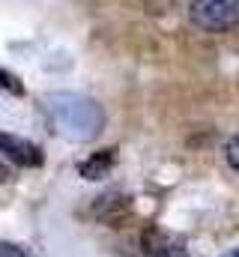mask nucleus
I'll list each match as a JSON object with an SVG mask.
<instances>
[{
    "instance_id": "obj_1",
    "label": "nucleus",
    "mask_w": 239,
    "mask_h": 257,
    "mask_svg": "<svg viewBox=\"0 0 239 257\" xmlns=\"http://www.w3.org/2000/svg\"><path fill=\"white\" fill-rule=\"evenodd\" d=\"M45 114H48L51 126L69 141H93L105 128L102 105L81 93H48Z\"/></svg>"
},
{
    "instance_id": "obj_2",
    "label": "nucleus",
    "mask_w": 239,
    "mask_h": 257,
    "mask_svg": "<svg viewBox=\"0 0 239 257\" xmlns=\"http://www.w3.org/2000/svg\"><path fill=\"white\" fill-rule=\"evenodd\" d=\"M188 18L197 30L230 33L239 27V0H188Z\"/></svg>"
},
{
    "instance_id": "obj_3",
    "label": "nucleus",
    "mask_w": 239,
    "mask_h": 257,
    "mask_svg": "<svg viewBox=\"0 0 239 257\" xmlns=\"http://www.w3.org/2000/svg\"><path fill=\"white\" fill-rule=\"evenodd\" d=\"M141 248L147 257H188L185 242L162 227H147L141 236Z\"/></svg>"
},
{
    "instance_id": "obj_4",
    "label": "nucleus",
    "mask_w": 239,
    "mask_h": 257,
    "mask_svg": "<svg viewBox=\"0 0 239 257\" xmlns=\"http://www.w3.org/2000/svg\"><path fill=\"white\" fill-rule=\"evenodd\" d=\"M0 153L15 162L18 168H39L42 165V150L36 144H30L27 138H18V135H3L0 132Z\"/></svg>"
},
{
    "instance_id": "obj_5",
    "label": "nucleus",
    "mask_w": 239,
    "mask_h": 257,
    "mask_svg": "<svg viewBox=\"0 0 239 257\" xmlns=\"http://www.w3.org/2000/svg\"><path fill=\"white\" fill-rule=\"evenodd\" d=\"M93 215L99 218V221H105V224H117L120 218H126L129 215V203H126V197L123 194H102V197H96V206H93Z\"/></svg>"
},
{
    "instance_id": "obj_6",
    "label": "nucleus",
    "mask_w": 239,
    "mask_h": 257,
    "mask_svg": "<svg viewBox=\"0 0 239 257\" xmlns=\"http://www.w3.org/2000/svg\"><path fill=\"white\" fill-rule=\"evenodd\" d=\"M114 162H117V150H99L87 162H81L78 171H81L84 180H102V177H108V171L114 168Z\"/></svg>"
},
{
    "instance_id": "obj_7",
    "label": "nucleus",
    "mask_w": 239,
    "mask_h": 257,
    "mask_svg": "<svg viewBox=\"0 0 239 257\" xmlns=\"http://www.w3.org/2000/svg\"><path fill=\"white\" fill-rule=\"evenodd\" d=\"M224 159H227L230 171H236L239 174V135H233V138L224 144Z\"/></svg>"
},
{
    "instance_id": "obj_8",
    "label": "nucleus",
    "mask_w": 239,
    "mask_h": 257,
    "mask_svg": "<svg viewBox=\"0 0 239 257\" xmlns=\"http://www.w3.org/2000/svg\"><path fill=\"white\" fill-rule=\"evenodd\" d=\"M0 257H33L24 245H15V242H3L0 239Z\"/></svg>"
},
{
    "instance_id": "obj_9",
    "label": "nucleus",
    "mask_w": 239,
    "mask_h": 257,
    "mask_svg": "<svg viewBox=\"0 0 239 257\" xmlns=\"http://www.w3.org/2000/svg\"><path fill=\"white\" fill-rule=\"evenodd\" d=\"M0 90H9V93H24V87L18 84V78H15V75H9V72H0Z\"/></svg>"
},
{
    "instance_id": "obj_10",
    "label": "nucleus",
    "mask_w": 239,
    "mask_h": 257,
    "mask_svg": "<svg viewBox=\"0 0 239 257\" xmlns=\"http://www.w3.org/2000/svg\"><path fill=\"white\" fill-rule=\"evenodd\" d=\"M3 180H6V168L0 165V183H3Z\"/></svg>"
},
{
    "instance_id": "obj_11",
    "label": "nucleus",
    "mask_w": 239,
    "mask_h": 257,
    "mask_svg": "<svg viewBox=\"0 0 239 257\" xmlns=\"http://www.w3.org/2000/svg\"><path fill=\"white\" fill-rule=\"evenodd\" d=\"M236 257H239V254H236Z\"/></svg>"
}]
</instances>
